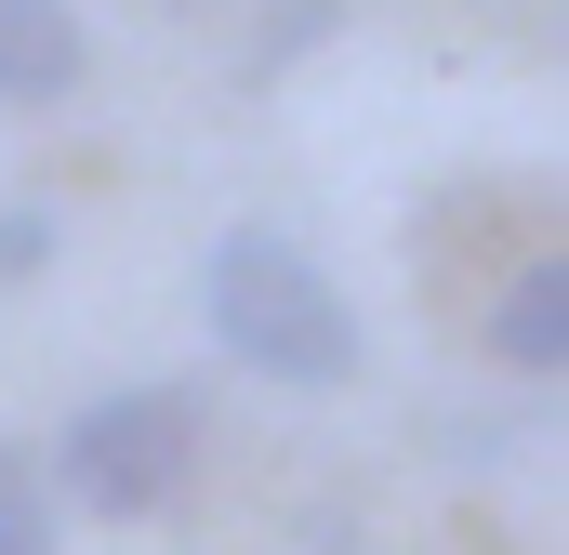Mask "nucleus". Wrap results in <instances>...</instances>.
Here are the masks:
<instances>
[{"mask_svg": "<svg viewBox=\"0 0 569 555\" xmlns=\"http://www.w3.org/2000/svg\"><path fill=\"white\" fill-rule=\"evenodd\" d=\"M199 291H212V344H226L252 384H291V397L358 384V304L305 265L279 225H226L212 265H199Z\"/></svg>", "mask_w": 569, "mask_h": 555, "instance_id": "1", "label": "nucleus"}, {"mask_svg": "<svg viewBox=\"0 0 569 555\" xmlns=\"http://www.w3.org/2000/svg\"><path fill=\"white\" fill-rule=\"evenodd\" d=\"M93 80V40L67 0H0V107H67Z\"/></svg>", "mask_w": 569, "mask_h": 555, "instance_id": "3", "label": "nucleus"}, {"mask_svg": "<svg viewBox=\"0 0 569 555\" xmlns=\"http://www.w3.org/2000/svg\"><path fill=\"white\" fill-rule=\"evenodd\" d=\"M0 555H53V490L27 450H0Z\"/></svg>", "mask_w": 569, "mask_h": 555, "instance_id": "5", "label": "nucleus"}, {"mask_svg": "<svg viewBox=\"0 0 569 555\" xmlns=\"http://www.w3.org/2000/svg\"><path fill=\"white\" fill-rule=\"evenodd\" d=\"M53 239H67V225H53L40 199H0V291H27V278L53 265Z\"/></svg>", "mask_w": 569, "mask_h": 555, "instance_id": "7", "label": "nucleus"}, {"mask_svg": "<svg viewBox=\"0 0 569 555\" xmlns=\"http://www.w3.org/2000/svg\"><path fill=\"white\" fill-rule=\"evenodd\" d=\"M186 450H199V397L186 384H120V397H93L53 436V476L40 490H67L93 516H146V503L186 490Z\"/></svg>", "mask_w": 569, "mask_h": 555, "instance_id": "2", "label": "nucleus"}, {"mask_svg": "<svg viewBox=\"0 0 569 555\" xmlns=\"http://www.w3.org/2000/svg\"><path fill=\"white\" fill-rule=\"evenodd\" d=\"M490 344H503V371H557V357H569V265H517Z\"/></svg>", "mask_w": 569, "mask_h": 555, "instance_id": "4", "label": "nucleus"}, {"mask_svg": "<svg viewBox=\"0 0 569 555\" xmlns=\"http://www.w3.org/2000/svg\"><path fill=\"white\" fill-rule=\"evenodd\" d=\"M331 27H345V0H279V13H266V40H252V80H279V67H305V53H318Z\"/></svg>", "mask_w": 569, "mask_h": 555, "instance_id": "6", "label": "nucleus"}]
</instances>
